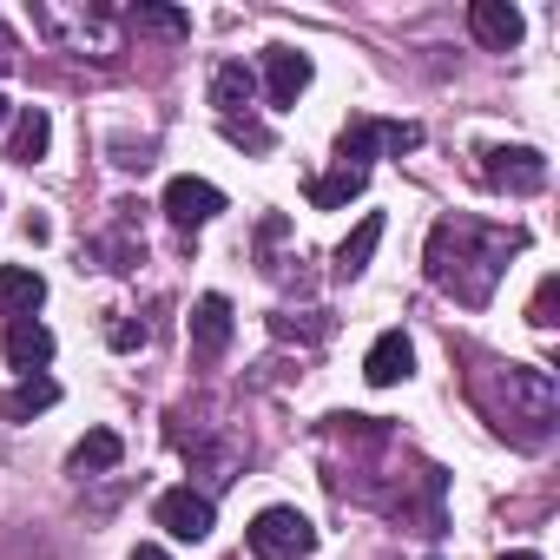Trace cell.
I'll return each mask as SVG.
<instances>
[{"mask_svg": "<svg viewBox=\"0 0 560 560\" xmlns=\"http://www.w3.org/2000/svg\"><path fill=\"white\" fill-rule=\"evenodd\" d=\"M521 244H527L521 231H501V224H481V218H435L429 250H422L429 284L448 291L455 304L481 311V304L494 298L501 270H508V257H514Z\"/></svg>", "mask_w": 560, "mask_h": 560, "instance_id": "cell-1", "label": "cell"}, {"mask_svg": "<svg viewBox=\"0 0 560 560\" xmlns=\"http://www.w3.org/2000/svg\"><path fill=\"white\" fill-rule=\"evenodd\" d=\"M488 376L508 389V402H481L494 416V429L514 435L521 448H540L553 435V376L534 370V363H508V370H488Z\"/></svg>", "mask_w": 560, "mask_h": 560, "instance_id": "cell-2", "label": "cell"}, {"mask_svg": "<svg viewBox=\"0 0 560 560\" xmlns=\"http://www.w3.org/2000/svg\"><path fill=\"white\" fill-rule=\"evenodd\" d=\"M244 540H250L257 560H311V553H317V527H311V514H298V508H264V514L244 527Z\"/></svg>", "mask_w": 560, "mask_h": 560, "instance_id": "cell-3", "label": "cell"}, {"mask_svg": "<svg viewBox=\"0 0 560 560\" xmlns=\"http://www.w3.org/2000/svg\"><path fill=\"white\" fill-rule=\"evenodd\" d=\"M422 145V126H402V119H350L343 126V139H337V152H343V165L350 172H370V159L376 152H389V159H402V152H416Z\"/></svg>", "mask_w": 560, "mask_h": 560, "instance_id": "cell-4", "label": "cell"}, {"mask_svg": "<svg viewBox=\"0 0 560 560\" xmlns=\"http://www.w3.org/2000/svg\"><path fill=\"white\" fill-rule=\"evenodd\" d=\"M481 178L494 191H508V198H534V191H547V159L534 145H488L481 152Z\"/></svg>", "mask_w": 560, "mask_h": 560, "instance_id": "cell-5", "label": "cell"}, {"mask_svg": "<svg viewBox=\"0 0 560 560\" xmlns=\"http://www.w3.org/2000/svg\"><path fill=\"white\" fill-rule=\"evenodd\" d=\"M152 521H159L172 540H205V534L218 527V508H211V494H198V488H165V494L152 501Z\"/></svg>", "mask_w": 560, "mask_h": 560, "instance_id": "cell-6", "label": "cell"}, {"mask_svg": "<svg viewBox=\"0 0 560 560\" xmlns=\"http://www.w3.org/2000/svg\"><path fill=\"white\" fill-rule=\"evenodd\" d=\"M34 21H40L60 47H73V54H86V47H93V60H113V47H119V40H113V14H100V8H93V14H80V21H67L60 8H34Z\"/></svg>", "mask_w": 560, "mask_h": 560, "instance_id": "cell-7", "label": "cell"}, {"mask_svg": "<svg viewBox=\"0 0 560 560\" xmlns=\"http://www.w3.org/2000/svg\"><path fill=\"white\" fill-rule=\"evenodd\" d=\"M468 34H475L488 54H508V47H521L527 21H521L514 0H475V8H468Z\"/></svg>", "mask_w": 560, "mask_h": 560, "instance_id": "cell-8", "label": "cell"}, {"mask_svg": "<svg viewBox=\"0 0 560 560\" xmlns=\"http://www.w3.org/2000/svg\"><path fill=\"white\" fill-rule=\"evenodd\" d=\"M224 211V191L218 185H205V178H172L165 185V218L178 224V231H198V224H211Z\"/></svg>", "mask_w": 560, "mask_h": 560, "instance_id": "cell-9", "label": "cell"}, {"mask_svg": "<svg viewBox=\"0 0 560 560\" xmlns=\"http://www.w3.org/2000/svg\"><path fill=\"white\" fill-rule=\"evenodd\" d=\"M409 370H416V343H409L402 330H383V337L370 343V357H363V383H370V389H396Z\"/></svg>", "mask_w": 560, "mask_h": 560, "instance_id": "cell-10", "label": "cell"}, {"mask_svg": "<svg viewBox=\"0 0 560 560\" xmlns=\"http://www.w3.org/2000/svg\"><path fill=\"white\" fill-rule=\"evenodd\" d=\"M304 86H311V60L298 47H270L264 54V93H270V106H298Z\"/></svg>", "mask_w": 560, "mask_h": 560, "instance_id": "cell-11", "label": "cell"}, {"mask_svg": "<svg viewBox=\"0 0 560 560\" xmlns=\"http://www.w3.org/2000/svg\"><path fill=\"white\" fill-rule=\"evenodd\" d=\"M47 304V277L40 270H27V264H0V317H34Z\"/></svg>", "mask_w": 560, "mask_h": 560, "instance_id": "cell-12", "label": "cell"}, {"mask_svg": "<svg viewBox=\"0 0 560 560\" xmlns=\"http://www.w3.org/2000/svg\"><path fill=\"white\" fill-rule=\"evenodd\" d=\"M224 343H231V298H198L191 304V350L211 363V357H224Z\"/></svg>", "mask_w": 560, "mask_h": 560, "instance_id": "cell-13", "label": "cell"}, {"mask_svg": "<svg viewBox=\"0 0 560 560\" xmlns=\"http://www.w3.org/2000/svg\"><path fill=\"white\" fill-rule=\"evenodd\" d=\"M8 363H14L21 376H40V370L54 363V330L34 324V317H14V324H8Z\"/></svg>", "mask_w": 560, "mask_h": 560, "instance_id": "cell-14", "label": "cell"}, {"mask_svg": "<svg viewBox=\"0 0 560 560\" xmlns=\"http://www.w3.org/2000/svg\"><path fill=\"white\" fill-rule=\"evenodd\" d=\"M47 145H54V119H47L40 106H21V113H14V132H8V159H14V165H40Z\"/></svg>", "mask_w": 560, "mask_h": 560, "instance_id": "cell-15", "label": "cell"}, {"mask_svg": "<svg viewBox=\"0 0 560 560\" xmlns=\"http://www.w3.org/2000/svg\"><path fill=\"white\" fill-rule=\"evenodd\" d=\"M119 462H126V442H119L113 429H86V435L73 442V455H67L73 475H113Z\"/></svg>", "mask_w": 560, "mask_h": 560, "instance_id": "cell-16", "label": "cell"}, {"mask_svg": "<svg viewBox=\"0 0 560 560\" xmlns=\"http://www.w3.org/2000/svg\"><path fill=\"white\" fill-rule=\"evenodd\" d=\"M250 100H257V73H250L244 60H224V67L211 73V106H218L224 119H237Z\"/></svg>", "mask_w": 560, "mask_h": 560, "instance_id": "cell-17", "label": "cell"}, {"mask_svg": "<svg viewBox=\"0 0 560 560\" xmlns=\"http://www.w3.org/2000/svg\"><path fill=\"white\" fill-rule=\"evenodd\" d=\"M54 402H60V383H54V376H27L21 389L0 396V422H34V416L54 409Z\"/></svg>", "mask_w": 560, "mask_h": 560, "instance_id": "cell-18", "label": "cell"}, {"mask_svg": "<svg viewBox=\"0 0 560 560\" xmlns=\"http://www.w3.org/2000/svg\"><path fill=\"white\" fill-rule=\"evenodd\" d=\"M376 244H383V218L370 211L343 244H337V277H343V284H350V277H363L370 270V257H376Z\"/></svg>", "mask_w": 560, "mask_h": 560, "instance_id": "cell-19", "label": "cell"}, {"mask_svg": "<svg viewBox=\"0 0 560 560\" xmlns=\"http://www.w3.org/2000/svg\"><path fill=\"white\" fill-rule=\"evenodd\" d=\"M363 185H370V172H350V165H337V172H317V178L304 185V198H311L317 211H337V205L363 198Z\"/></svg>", "mask_w": 560, "mask_h": 560, "instance_id": "cell-20", "label": "cell"}, {"mask_svg": "<svg viewBox=\"0 0 560 560\" xmlns=\"http://www.w3.org/2000/svg\"><path fill=\"white\" fill-rule=\"evenodd\" d=\"M132 34H152V40H185L191 34V14L185 8H159V0H139V8L126 14Z\"/></svg>", "mask_w": 560, "mask_h": 560, "instance_id": "cell-21", "label": "cell"}, {"mask_svg": "<svg viewBox=\"0 0 560 560\" xmlns=\"http://www.w3.org/2000/svg\"><path fill=\"white\" fill-rule=\"evenodd\" d=\"M553 298H560V277H540V291H534V304H527V324H534V330H553Z\"/></svg>", "mask_w": 560, "mask_h": 560, "instance_id": "cell-22", "label": "cell"}, {"mask_svg": "<svg viewBox=\"0 0 560 560\" xmlns=\"http://www.w3.org/2000/svg\"><path fill=\"white\" fill-rule=\"evenodd\" d=\"M224 139H231V145H250V152H270V132L250 126V119H224Z\"/></svg>", "mask_w": 560, "mask_h": 560, "instance_id": "cell-23", "label": "cell"}, {"mask_svg": "<svg viewBox=\"0 0 560 560\" xmlns=\"http://www.w3.org/2000/svg\"><path fill=\"white\" fill-rule=\"evenodd\" d=\"M106 337H113V350H145V337H152V330H145V324H113Z\"/></svg>", "mask_w": 560, "mask_h": 560, "instance_id": "cell-24", "label": "cell"}, {"mask_svg": "<svg viewBox=\"0 0 560 560\" xmlns=\"http://www.w3.org/2000/svg\"><path fill=\"white\" fill-rule=\"evenodd\" d=\"M8 67H14V34L0 27V73H8Z\"/></svg>", "mask_w": 560, "mask_h": 560, "instance_id": "cell-25", "label": "cell"}, {"mask_svg": "<svg viewBox=\"0 0 560 560\" xmlns=\"http://www.w3.org/2000/svg\"><path fill=\"white\" fill-rule=\"evenodd\" d=\"M132 560H172V553H165V547H152V540H139V547H132Z\"/></svg>", "mask_w": 560, "mask_h": 560, "instance_id": "cell-26", "label": "cell"}, {"mask_svg": "<svg viewBox=\"0 0 560 560\" xmlns=\"http://www.w3.org/2000/svg\"><path fill=\"white\" fill-rule=\"evenodd\" d=\"M508 560H540V553H527V547H521V553H508Z\"/></svg>", "mask_w": 560, "mask_h": 560, "instance_id": "cell-27", "label": "cell"}, {"mask_svg": "<svg viewBox=\"0 0 560 560\" xmlns=\"http://www.w3.org/2000/svg\"><path fill=\"white\" fill-rule=\"evenodd\" d=\"M0 126H8V100H0Z\"/></svg>", "mask_w": 560, "mask_h": 560, "instance_id": "cell-28", "label": "cell"}]
</instances>
